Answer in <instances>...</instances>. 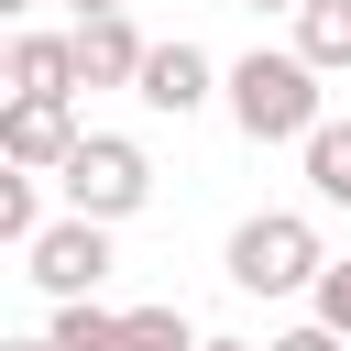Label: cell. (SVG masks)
<instances>
[{
  "label": "cell",
  "instance_id": "cell-10",
  "mask_svg": "<svg viewBox=\"0 0 351 351\" xmlns=\"http://www.w3.org/2000/svg\"><path fill=\"white\" fill-rule=\"evenodd\" d=\"M307 186H318L329 208H351V121H318V132H307Z\"/></svg>",
  "mask_w": 351,
  "mask_h": 351
},
{
  "label": "cell",
  "instance_id": "cell-16",
  "mask_svg": "<svg viewBox=\"0 0 351 351\" xmlns=\"http://www.w3.org/2000/svg\"><path fill=\"white\" fill-rule=\"evenodd\" d=\"M110 11H121V0H77V22H110Z\"/></svg>",
  "mask_w": 351,
  "mask_h": 351
},
{
  "label": "cell",
  "instance_id": "cell-15",
  "mask_svg": "<svg viewBox=\"0 0 351 351\" xmlns=\"http://www.w3.org/2000/svg\"><path fill=\"white\" fill-rule=\"evenodd\" d=\"M263 351H351V340H340V329H318V318H296V329H274Z\"/></svg>",
  "mask_w": 351,
  "mask_h": 351
},
{
  "label": "cell",
  "instance_id": "cell-1",
  "mask_svg": "<svg viewBox=\"0 0 351 351\" xmlns=\"http://www.w3.org/2000/svg\"><path fill=\"white\" fill-rule=\"evenodd\" d=\"M230 121H241L252 143H296V154H307V132L329 121V110H318V66H307L296 44H252V55L230 66Z\"/></svg>",
  "mask_w": 351,
  "mask_h": 351
},
{
  "label": "cell",
  "instance_id": "cell-5",
  "mask_svg": "<svg viewBox=\"0 0 351 351\" xmlns=\"http://www.w3.org/2000/svg\"><path fill=\"white\" fill-rule=\"evenodd\" d=\"M77 143H88V132H77L66 99H11V110H0V154H11V176H66Z\"/></svg>",
  "mask_w": 351,
  "mask_h": 351
},
{
  "label": "cell",
  "instance_id": "cell-18",
  "mask_svg": "<svg viewBox=\"0 0 351 351\" xmlns=\"http://www.w3.org/2000/svg\"><path fill=\"white\" fill-rule=\"evenodd\" d=\"M0 351H55V340H0Z\"/></svg>",
  "mask_w": 351,
  "mask_h": 351
},
{
  "label": "cell",
  "instance_id": "cell-20",
  "mask_svg": "<svg viewBox=\"0 0 351 351\" xmlns=\"http://www.w3.org/2000/svg\"><path fill=\"white\" fill-rule=\"evenodd\" d=\"M0 11H11V22H22V11H33V0H0Z\"/></svg>",
  "mask_w": 351,
  "mask_h": 351
},
{
  "label": "cell",
  "instance_id": "cell-13",
  "mask_svg": "<svg viewBox=\"0 0 351 351\" xmlns=\"http://www.w3.org/2000/svg\"><path fill=\"white\" fill-rule=\"evenodd\" d=\"M44 340H55V351H110V340H121V307H99V296H88V307H55Z\"/></svg>",
  "mask_w": 351,
  "mask_h": 351
},
{
  "label": "cell",
  "instance_id": "cell-17",
  "mask_svg": "<svg viewBox=\"0 0 351 351\" xmlns=\"http://www.w3.org/2000/svg\"><path fill=\"white\" fill-rule=\"evenodd\" d=\"M241 11H307V0H241Z\"/></svg>",
  "mask_w": 351,
  "mask_h": 351
},
{
  "label": "cell",
  "instance_id": "cell-9",
  "mask_svg": "<svg viewBox=\"0 0 351 351\" xmlns=\"http://www.w3.org/2000/svg\"><path fill=\"white\" fill-rule=\"evenodd\" d=\"M296 55L318 77H351V0H307L296 11Z\"/></svg>",
  "mask_w": 351,
  "mask_h": 351
},
{
  "label": "cell",
  "instance_id": "cell-8",
  "mask_svg": "<svg viewBox=\"0 0 351 351\" xmlns=\"http://www.w3.org/2000/svg\"><path fill=\"white\" fill-rule=\"evenodd\" d=\"M11 99H77L88 77H77V33H11Z\"/></svg>",
  "mask_w": 351,
  "mask_h": 351
},
{
  "label": "cell",
  "instance_id": "cell-2",
  "mask_svg": "<svg viewBox=\"0 0 351 351\" xmlns=\"http://www.w3.org/2000/svg\"><path fill=\"white\" fill-rule=\"evenodd\" d=\"M66 219H99V230H121L143 197H154V154L132 143V132H88L77 154H66Z\"/></svg>",
  "mask_w": 351,
  "mask_h": 351
},
{
  "label": "cell",
  "instance_id": "cell-4",
  "mask_svg": "<svg viewBox=\"0 0 351 351\" xmlns=\"http://www.w3.org/2000/svg\"><path fill=\"white\" fill-rule=\"evenodd\" d=\"M22 274H33L55 307H88V296H99V274H110V230H99V219H55V230L22 252Z\"/></svg>",
  "mask_w": 351,
  "mask_h": 351
},
{
  "label": "cell",
  "instance_id": "cell-19",
  "mask_svg": "<svg viewBox=\"0 0 351 351\" xmlns=\"http://www.w3.org/2000/svg\"><path fill=\"white\" fill-rule=\"evenodd\" d=\"M197 351H252V340H197Z\"/></svg>",
  "mask_w": 351,
  "mask_h": 351
},
{
  "label": "cell",
  "instance_id": "cell-3",
  "mask_svg": "<svg viewBox=\"0 0 351 351\" xmlns=\"http://www.w3.org/2000/svg\"><path fill=\"white\" fill-rule=\"evenodd\" d=\"M329 263H340V252H318V230H307L296 208H263V219L230 230V285H241V296H296V285L318 296Z\"/></svg>",
  "mask_w": 351,
  "mask_h": 351
},
{
  "label": "cell",
  "instance_id": "cell-7",
  "mask_svg": "<svg viewBox=\"0 0 351 351\" xmlns=\"http://www.w3.org/2000/svg\"><path fill=\"white\" fill-rule=\"evenodd\" d=\"M143 66H154V44L132 33V11L77 22V77H88V88H143Z\"/></svg>",
  "mask_w": 351,
  "mask_h": 351
},
{
  "label": "cell",
  "instance_id": "cell-11",
  "mask_svg": "<svg viewBox=\"0 0 351 351\" xmlns=\"http://www.w3.org/2000/svg\"><path fill=\"white\" fill-rule=\"evenodd\" d=\"M55 219H44V176H0V241L11 252H33Z\"/></svg>",
  "mask_w": 351,
  "mask_h": 351
},
{
  "label": "cell",
  "instance_id": "cell-6",
  "mask_svg": "<svg viewBox=\"0 0 351 351\" xmlns=\"http://www.w3.org/2000/svg\"><path fill=\"white\" fill-rule=\"evenodd\" d=\"M219 88H230V77H219L197 44H154V66H143V88H132V99H143V110H165V121H186V110H208Z\"/></svg>",
  "mask_w": 351,
  "mask_h": 351
},
{
  "label": "cell",
  "instance_id": "cell-14",
  "mask_svg": "<svg viewBox=\"0 0 351 351\" xmlns=\"http://www.w3.org/2000/svg\"><path fill=\"white\" fill-rule=\"evenodd\" d=\"M318 329H340V340H351V252L318 274Z\"/></svg>",
  "mask_w": 351,
  "mask_h": 351
},
{
  "label": "cell",
  "instance_id": "cell-12",
  "mask_svg": "<svg viewBox=\"0 0 351 351\" xmlns=\"http://www.w3.org/2000/svg\"><path fill=\"white\" fill-rule=\"evenodd\" d=\"M110 351H197V329H186V307H121Z\"/></svg>",
  "mask_w": 351,
  "mask_h": 351
}]
</instances>
